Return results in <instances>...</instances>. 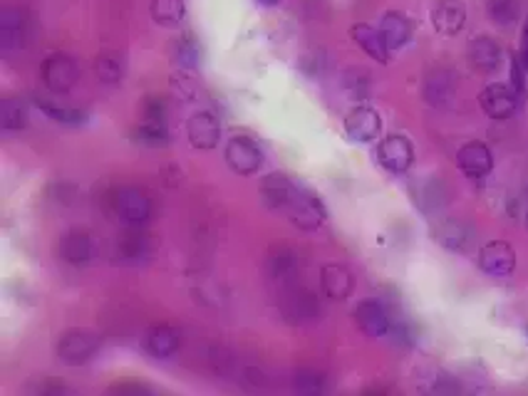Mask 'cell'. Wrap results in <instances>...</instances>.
Wrapping results in <instances>:
<instances>
[{
    "label": "cell",
    "instance_id": "cell-13",
    "mask_svg": "<svg viewBox=\"0 0 528 396\" xmlns=\"http://www.w3.org/2000/svg\"><path fill=\"white\" fill-rule=\"evenodd\" d=\"M457 164L466 177L482 178L494 169V156H491V149L486 144L469 142L457 152Z\"/></svg>",
    "mask_w": 528,
    "mask_h": 396
},
{
    "label": "cell",
    "instance_id": "cell-10",
    "mask_svg": "<svg viewBox=\"0 0 528 396\" xmlns=\"http://www.w3.org/2000/svg\"><path fill=\"white\" fill-rule=\"evenodd\" d=\"M345 132L352 142H374L382 132V120L373 107H357L345 117Z\"/></svg>",
    "mask_w": 528,
    "mask_h": 396
},
{
    "label": "cell",
    "instance_id": "cell-25",
    "mask_svg": "<svg viewBox=\"0 0 528 396\" xmlns=\"http://www.w3.org/2000/svg\"><path fill=\"white\" fill-rule=\"evenodd\" d=\"M25 124H28V110H25L21 99H3V104H0V127L8 129V132H15V129H22Z\"/></svg>",
    "mask_w": 528,
    "mask_h": 396
},
{
    "label": "cell",
    "instance_id": "cell-16",
    "mask_svg": "<svg viewBox=\"0 0 528 396\" xmlns=\"http://www.w3.org/2000/svg\"><path fill=\"white\" fill-rule=\"evenodd\" d=\"M320 287H323V293L331 297V300L342 302L352 293V273L345 265H323V270H320Z\"/></svg>",
    "mask_w": 528,
    "mask_h": 396
},
{
    "label": "cell",
    "instance_id": "cell-4",
    "mask_svg": "<svg viewBox=\"0 0 528 396\" xmlns=\"http://www.w3.org/2000/svg\"><path fill=\"white\" fill-rule=\"evenodd\" d=\"M223 159H226V164L231 166L233 174L251 177L264 164V152L258 149V144L254 139H248V136H233L226 144V149H223Z\"/></svg>",
    "mask_w": 528,
    "mask_h": 396
},
{
    "label": "cell",
    "instance_id": "cell-9",
    "mask_svg": "<svg viewBox=\"0 0 528 396\" xmlns=\"http://www.w3.org/2000/svg\"><path fill=\"white\" fill-rule=\"evenodd\" d=\"M355 325L367 334V337H385L387 332L392 330V322L387 309L377 302V300H363L357 302V308L352 309Z\"/></svg>",
    "mask_w": 528,
    "mask_h": 396
},
{
    "label": "cell",
    "instance_id": "cell-7",
    "mask_svg": "<svg viewBox=\"0 0 528 396\" xmlns=\"http://www.w3.org/2000/svg\"><path fill=\"white\" fill-rule=\"evenodd\" d=\"M479 268L486 276L507 277L516 270V251L507 241H491L479 251Z\"/></svg>",
    "mask_w": 528,
    "mask_h": 396
},
{
    "label": "cell",
    "instance_id": "cell-11",
    "mask_svg": "<svg viewBox=\"0 0 528 396\" xmlns=\"http://www.w3.org/2000/svg\"><path fill=\"white\" fill-rule=\"evenodd\" d=\"M187 136L194 149L209 152L221 139V124L211 111H197L187 124Z\"/></svg>",
    "mask_w": 528,
    "mask_h": 396
},
{
    "label": "cell",
    "instance_id": "cell-35",
    "mask_svg": "<svg viewBox=\"0 0 528 396\" xmlns=\"http://www.w3.org/2000/svg\"><path fill=\"white\" fill-rule=\"evenodd\" d=\"M174 87L179 89L181 97H187V102L197 97V85L187 78V75H174Z\"/></svg>",
    "mask_w": 528,
    "mask_h": 396
},
{
    "label": "cell",
    "instance_id": "cell-36",
    "mask_svg": "<svg viewBox=\"0 0 528 396\" xmlns=\"http://www.w3.org/2000/svg\"><path fill=\"white\" fill-rule=\"evenodd\" d=\"M524 62L528 65V25H526V33H524Z\"/></svg>",
    "mask_w": 528,
    "mask_h": 396
},
{
    "label": "cell",
    "instance_id": "cell-21",
    "mask_svg": "<svg viewBox=\"0 0 528 396\" xmlns=\"http://www.w3.org/2000/svg\"><path fill=\"white\" fill-rule=\"evenodd\" d=\"M60 258L70 265H85L92 258V241L85 231H70L60 241Z\"/></svg>",
    "mask_w": 528,
    "mask_h": 396
},
{
    "label": "cell",
    "instance_id": "cell-18",
    "mask_svg": "<svg viewBox=\"0 0 528 396\" xmlns=\"http://www.w3.org/2000/svg\"><path fill=\"white\" fill-rule=\"evenodd\" d=\"M296 184L286 177V174H268V177L261 181V196L271 206V209L286 210L290 198L296 194Z\"/></svg>",
    "mask_w": 528,
    "mask_h": 396
},
{
    "label": "cell",
    "instance_id": "cell-15",
    "mask_svg": "<svg viewBox=\"0 0 528 396\" xmlns=\"http://www.w3.org/2000/svg\"><path fill=\"white\" fill-rule=\"evenodd\" d=\"M469 62L476 72H494L496 67L501 65V47L494 37L489 35H479L469 43Z\"/></svg>",
    "mask_w": 528,
    "mask_h": 396
},
{
    "label": "cell",
    "instance_id": "cell-26",
    "mask_svg": "<svg viewBox=\"0 0 528 396\" xmlns=\"http://www.w3.org/2000/svg\"><path fill=\"white\" fill-rule=\"evenodd\" d=\"M134 139L144 146H166L169 144V132H166L164 121H149L144 120L137 129H134Z\"/></svg>",
    "mask_w": 528,
    "mask_h": 396
},
{
    "label": "cell",
    "instance_id": "cell-2",
    "mask_svg": "<svg viewBox=\"0 0 528 396\" xmlns=\"http://www.w3.org/2000/svg\"><path fill=\"white\" fill-rule=\"evenodd\" d=\"M286 213L298 228H303V231H315L328 219V210L323 206V201L315 194H310V191L300 186L296 188V194L290 198Z\"/></svg>",
    "mask_w": 528,
    "mask_h": 396
},
{
    "label": "cell",
    "instance_id": "cell-17",
    "mask_svg": "<svg viewBox=\"0 0 528 396\" xmlns=\"http://www.w3.org/2000/svg\"><path fill=\"white\" fill-rule=\"evenodd\" d=\"M352 40L360 45L365 50V55H370L373 60H377L380 65H387L390 62V47H387L385 37L380 30H374L373 25H367V22H357V25H352Z\"/></svg>",
    "mask_w": 528,
    "mask_h": 396
},
{
    "label": "cell",
    "instance_id": "cell-1",
    "mask_svg": "<svg viewBox=\"0 0 528 396\" xmlns=\"http://www.w3.org/2000/svg\"><path fill=\"white\" fill-rule=\"evenodd\" d=\"M99 340L97 332L92 330H67L60 340H57L55 354L57 359L67 367H80V364L89 362L97 354Z\"/></svg>",
    "mask_w": 528,
    "mask_h": 396
},
{
    "label": "cell",
    "instance_id": "cell-32",
    "mask_svg": "<svg viewBox=\"0 0 528 396\" xmlns=\"http://www.w3.org/2000/svg\"><path fill=\"white\" fill-rule=\"evenodd\" d=\"M489 12L494 15L496 22H501V25H507L516 18L518 5L514 0H489Z\"/></svg>",
    "mask_w": 528,
    "mask_h": 396
},
{
    "label": "cell",
    "instance_id": "cell-22",
    "mask_svg": "<svg viewBox=\"0 0 528 396\" xmlns=\"http://www.w3.org/2000/svg\"><path fill=\"white\" fill-rule=\"evenodd\" d=\"M0 40L3 47H21L25 40V12L18 8H3L0 11Z\"/></svg>",
    "mask_w": 528,
    "mask_h": 396
},
{
    "label": "cell",
    "instance_id": "cell-14",
    "mask_svg": "<svg viewBox=\"0 0 528 396\" xmlns=\"http://www.w3.org/2000/svg\"><path fill=\"white\" fill-rule=\"evenodd\" d=\"M432 235H434V241L440 243V245H444L447 251H454V253H464V251H469V245H472V231H469V226L457 219L440 220V223L432 228Z\"/></svg>",
    "mask_w": 528,
    "mask_h": 396
},
{
    "label": "cell",
    "instance_id": "cell-3",
    "mask_svg": "<svg viewBox=\"0 0 528 396\" xmlns=\"http://www.w3.org/2000/svg\"><path fill=\"white\" fill-rule=\"evenodd\" d=\"M80 78L78 62L65 53H53L43 62V85L55 95H65L75 87Z\"/></svg>",
    "mask_w": 528,
    "mask_h": 396
},
{
    "label": "cell",
    "instance_id": "cell-37",
    "mask_svg": "<svg viewBox=\"0 0 528 396\" xmlns=\"http://www.w3.org/2000/svg\"><path fill=\"white\" fill-rule=\"evenodd\" d=\"M258 3H261V5H268V8H271V5H278L281 0H258Z\"/></svg>",
    "mask_w": 528,
    "mask_h": 396
},
{
    "label": "cell",
    "instance_id": "cell-29",
    "mask_svg": "<svg viewBox=\"0 0 528 396\" xmlns=\"http://www.w3.org/2000/svg\"><path fill=\"white\" fill-rule=\"evenodd\" d=\"M149 253V241L144 233H124L120 238V255L124 260H139Z\"/></svg>",
    "mask_w": 528,
    "mask_h": 396
},
{
    "label": "cell",
    "instance_id": "cell-27",
    "mask_svg": "<svg viewBox=\"0 0 528 396\" xmlns=\"http://www.w3.org/2000/svg\"><path fill=\"white\" fill-rule=\"evenodd\" d=\"M176 62L181 67H187V70H194L201 62V45L194 35H181V40L176 43Z\"/></svg>",
    "mask_w": 528,
    "mask_h": 396
},
{
    "label": "cell",
    "instance_id": "cell-23",
    "mask_svg": "<svg viewBox=\"0 0 528 396\" xmlns=\"http://www.w3.org/2000/svg\"><path fill=\"white\" fill-rule=\"evenodd\" d=\"M184 15H187L184 0H152V18L159 25H166V28L179 25L184 21Z\"/></svg>",
    "mask_w": 528,
    "mask_h": 396
},
{
    "label": "cell",
    "instance_id": "cell-12",
    "mask_svg": "<svg viewBox=\"0 0 528 396\" xmlns=\"http://www.w3.org/2000/svg\"><path fill=\"white\" fill-rule=\"evenodd\" d=\"M432 25L440 35H459L466 25V8L462 0H437L432 11Z\"/></svg>",
    "mask_w": 528,
    "mask_h": 396
},
{
    "label": "cell",
    "instance_id": "cell-20",
    "mask_svg": "<svg viewBox=\"0 0 528 396\" xmlns=\"http://www.w3.org/2000/svg\"><path fill=\"white\" fill-rule=\"evenodd\" d=\"M179 332L172 327V325H155L152 330L147 332V340H144V347L147 352L156 357V359H166L179 350Z\"/></svg>",
    "mask_w": 528,
    "mask_h": 396
},
{
    "label": "cell",
    "instance_id": "cell-8",
    "mask_svg": "<svg viewBox=\"0 0 528 396\" xmlns=\"http://www.w3.org/2000/svg\"><path fill=\"white\" fill-rule=\"evenodd\" d=\"M479 104L484 114H489L491 120H508L514 111H516L518 95L516 89L511 85H501V82H494L489 87L482 89L479 95Z\"/></svg>",
    "mask_w": 528,
    "mask_h": 396
},
{
    "label": "cell",
    "instance_id": "cell-31",
    "mask_svg": "<svg viewBox=\"0 0 528 396\" xmlns=\"http://www.w3.org/2000/svg\"><path fill=\"white\" fill-rule=\"evenodd\" d=\"M441 198H444V188H441L440 181H430V186L424 184V188H417V191H415V201H417L424 210L437 209L441 203Z\"/></svg>",
    "mask_w": 528,
    "mask_h": 396
},
{
    "label": "cell",
    "instance_id": "cell-33",
    "mask_svg": "<svg viewBox=\"0 0 528 396\" xmlns=\"http://www.w3.org/2000/svg\"><path fill=\"white\" fill-rule=\"evenodd\" d=\"M166 114H169V104H166V99L149 97L147 102H144V120L166 121Z\"/></svg>",
    "mask_w": 528,
    "mask_h": 396
},
{
    "label": "cell",
    "instance_id": "cell-6",
    "mask_svg": "<svg viewBox=\"0 0 528 396\" xmlns=\"http://www.w3.org/2000/svg\"><path fill=\"white\" fill-rule=\"evenodd\" d=\"M377 159H380V164L385 166L387 171L405 174V171H409V166L415 164V146H412L407 136L392 134V136H385L380 142V146H377Z\"/></svg>",
    "mask_w": 528,
    "mask_h": 396
},
{
    "label": "cell",
    "instance_id": "cell-19",
    "mask_svg": "<svg viewBox=\"0 0 528 396\" xmlns=\"http://www.w3.org/2000/svg\"><path fill=\"white\" fill-rule=\"evenodd\" d=\"M380 33L385 37L390 50H402L412 40V22L405 12L390 11L385 12V18L380 22Z\"/></svg>",
    "mask_w": 528,
    "mask_h": 396
},
{
    "label": "cell",
    "instance_id": "cell-5",
    "mask_svg": "<svg viewBox=\"0 0 528 396\" xmlns=\"http://www.w3.org/2000/svg\"><path fill=\"white\" fill-rule=\"evenodd\" d=\"M114 210L127 226H142L144 220H149L152 213V201L137 186H122L114 194Z\"/></svg>",
    "mask_w": 528,
    "mask_h": 396
},
{
    "label": "cell",
    "instance_id": "cell-34",
    "mask_svg": "<svg viewBox=\"0 0 528 396\" xmlns=\"http://www.w3.org/2000/svg\"><path fill=\"white\" fill-rule=\"evenodd\" d=\"M511 87L516 89V95L526 92V79H524V67H521V57H511Z\"/></svg>",
    "mask_w": 528,
    "mask_h": 396
},
{
    "label": "cell",
    "instance_id": "cell-24",
    "mask_svg": "<svg viewBox=\"0 0 528 396\" xmlns=\"http://www.w3.org/2000/svg\"><path fill=\"white\" fill-rule=\"evenodd\" d=\"M95 75L107 85L120 82L122 75H124V60H122L120 53H99L95 57Z\"/></svg>",
    "mask_w": 528,
    "mask_h": 396
},
{
    "label": "cell",
    "instance_id": "cell-28",
    "mask_svg": "<svg viewBox=\"0 0 528 396\" xmlns=\"http://www.w3.org/2000/svg\"><path fill=\"white\" fill-rule=\"evenodd\" d=\"M451 87H454V82H451L449 72L437 70L427 78V99L432 104H441L451 97Z\"/></svg>",
    "mask_w": 528,
    "mask_h": 396
},
{
    "label": "cell",
    "instance_id": "cell-30",
    "mask_svg": "<svg viewBox=\"0 0 528 396\" xmlns=\"http://www.w3.org/2000/svg\"><path fill=\"white\" fill-rule=\"evenodd\" d=\"M38 107H40L50 120L60 121V124H82V121H85V111L80 110L55 107V104H50V102H40V99H38Z\"/></svg>",
    "mask_w": 528,
    "mask_h": 396
}]
</instances>
